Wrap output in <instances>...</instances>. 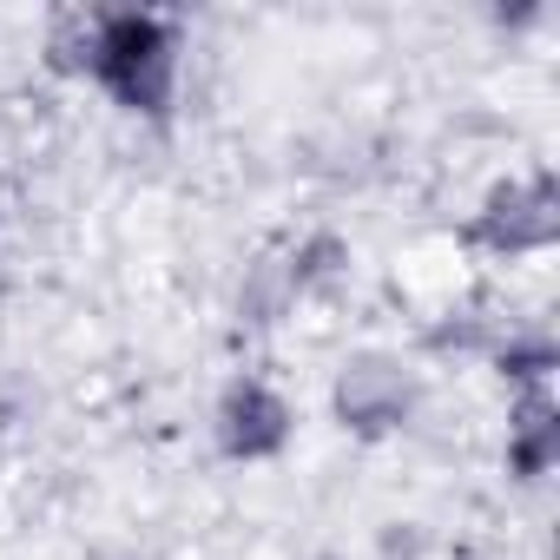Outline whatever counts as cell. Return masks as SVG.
Wrapping results in <instances>:
<instances>
[{"label": "cell", "mask_w": 560, "mask_h": 560, "mask_svg": "<svg viewBox=\"0 0 560 560\" xmlns=\"http://www.w3.org/2000/svg\"><path fill=\"white\" fill-rule=\"evenodd\" d=\"M80 40H60V67L93 73L126 113L139 119H165L172 113V86H178V27L165 14H139V8H113V14H86L73 21Z\"/></svg>", "instance_id": "obj_1"}, {"label": "cell", "mask_w": 560, "mask_h": 560, "mask_svg": "<svg viewBox=\"0 0 560 560\" xmlns=\"http://www.w3.org/2000/svg\"><path fill=\"white\" fill-rule=\"evenodd\" d=\"M462 237L475 250H494V257H527V250H547L560 237V191L547 172L534 178H514V185H494L488 205L462 224Z\"/></svg>", "instance_id": "obj_2"}, {"label": "cell", "mask_w": 560, "mask_h": 560, "mask_svg": "<svg viewBox=\"0 0 560 560\" xmlns=\"http://www.w3.org/2000/svg\"><path fill=\"white\" fill-rule=\"evenodd\" d=\"M291 422L298 416H291L284 396H277L270 383H257V376H244L218 402V448L231 462H270V455L291 448Z\"/></svg>", "instance_id": "obj_3"}, {"label": "cell", "mask_w": 560, "mask_h": 560, "mask_svg": "<svg viewBox=\"0 0 560 560\" xmlns=\"http://www.w3.org/2000/svg\"><path fill=\"white\" fill-rule=\"evenodd\" d=\"M337 416H343L357 435H389V429H402V416H409V383H402L389 363L363 357V363L343 370V383H337Z\"/></svg>", "instance_id": "obj_4"}, {"label": "cell", "mask_w": 560, "mask_h": 560, "mask_svg": "<svg viewBox=\"0 0 560 560\" xmlns=\"http://www.w3.org/2000/svg\"><path fill=\"white\" fill-rule=\"evenodd\" d=\"M553 462H560V416H553L547 389H527L521 409H514V422H508V475L540 481Z\"/></svg>", "instance_id": "obj_5"}, {"label": "cell", "mask_w": 560, "mask_h": 560, "mask_svg": "<svg viewBox=\"0 0 560 560\" xmlns=\"http://www.w3.org/2000/svg\"><path fill=\"white\" fill-rule=\"evenodd\" d=\"M553 343L547 337H521V343H508L501 350V376H514V383H527V389H540L547 376H553Z\"/></svg>", "instance_id": "obj_6"}]
</instances>
